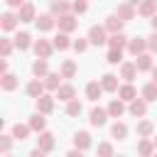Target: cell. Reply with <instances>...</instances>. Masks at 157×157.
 <instances>
[{
    "mask_svg": "<svg viewBox=\"0 0 157 157\" xmlns=\"http://www.w3.org/2000/svg\"><path fill=\"white\" fill-rule=\"evenodd\" d=\"M88 42L93 44V47H103V44H108V29H105V25H93L91 29H88Z\"/></svg>",
    "mask_w": 157,
    "mask_h": 157,
    "instance_id": "6da1fadb",
    "label": "cell"
},
{
    "mask_svg": "<svg viewBox=\"0 0 157 157\" xmlns=\"http://www.w3.org/2000/svg\"><path fill=\"white\" fill-rule=\"evenodd\" d=\"M108 108H101V105H96V108H91V113H88V123L93 125V128H103L105 123H108Z\"/></svg>",
    "mask_w": 157,
    "mask_h": 157,
    "instance_id": "7a4b0ae2",
    "label": "cell"
},
{
    "mask_svg": "<svg viewBox=\"0 0 157 157\" xmlns=\"http://www.w3.org/2000/svg\"><path fill=\"white\" fill-rule=\"evenodd\" d=\"M34 27H37L39 32H52V29L56 27V17H54L52 12H44V15H37V20H34Z\"/></svg>",
    "mask_w": 157,
    "mask_h": 157,
    "instance_id": "3957f363",
    "label": "cell"
},
{
    "mask_svg": "<svg viewBox=\"0 0 157 157\" xmlns=\"http://www.w3.org/2000/svg\"><path fill=\"white\" fill-rule=\"evenodd\" d=\"M128 113L132 115V118H145L147 115V101L140 96V98H132L130 103H128Z\"/></svg>",
    "mask_w": 157,
    "mask_h": 157,
    "instance_id": "277c9868",
    "label": "cell"
},
{
    "mask_svg": "<svg viewBox=\"0 0 157 157\" xmlns=\"http://www.w3.org/2000/svg\"><path fill=\"white\" fill-rule=\"evenodd\" d=\"M56 27L61 29V32H74L76 27H78V20H76V15L74 12H69V15H61V17H56Z\"/></svg>",
    "mask_w": 157,
    "mask_h": 157,
    "instance_id": "5b68a950",
    "label": "cell"
},
{
    "mask_svg": "<svg viewBox=\"0 0 157 157\" xmlns=\"http://www.w3.org/2000/svg\"><path fill=\"white\" fill-rule=\"evenodd\" d=\"M32 49H34V54H37V56L49 59V56H52V52H54V42H49V39H34Z\"/></svg>",
    "mask_w": 157,
    "mask_h": 157,
    "instance_id": "8992f818",
    "label": "cell"
},
{
    "mask_svg": "<svg viewBox=\"0 0 157 157\" xmlns=\"http://www.w3.org/2000/svg\"><path fill=\"white\" fill-rule=\"evenodd\" d=\"M17 25H20V17H17V12H2L0 15V27H2V32H12V29H17Z\"/></svg>",
    "mask_w": 157,
    "mask_h": 157,
    "instance_id": "52a82bcc",
    "label": "cell"
},
{
    "mask_svg": "<svg viewBox=\"0 0 157 157\" xmlns=\"http://www.w3.org/2000/svg\"><path fill=\"white\" fill-rule=\"evenodd\" d=\"M25 91H27V96H29V98H34V101H37V98H39L42 93H47L44 78H37V76H34V78H32V81L27 83V88H25Z\"/></svg>",
    "mask_w": 157,
    "mask_h": 157,
    "instance_id": "ba28073f",
    "label": "cell"
},
{
    "mask_svg": "<svg viewBox=\"0 0 157 157\" xmlns=\"http://www.w3.org/2000/svg\"><path fill=\"white\" fill-rule=\"evenodd\" d=\"M54 98H56V96H52V91H49V93H42V96L37 98V110L44 113V115L54 113Z\"/></svg>",
    "mask_w": 157,
    "mask_h": 157,
    "instance_id": "9c48e42d",
    "label": "cell"
},
{
    "mask_svg": "<svg viewBox=\"0 0 157 157\" xmlns=\"http://www.w3.org/2000/svg\"><path fill=\"white\" fill-rule=\"evenodd\" d=\"M37 135H39V137H37V147H39V150H44V152H52V150H54V145H56L54 132L42 130V132H37Z\"/></svg>",
    "mask_w": 157,
    "mask_h": 157,
    "instance_id": "30bf717a",
    "label": "cell"
},
{
    "mask_svg": "<svg viewBox=\"0 0 157 157\" xmlns=\"http://www.w3.org/2000/svg\"><path fill=\"white\" fill-rule=\"evenodd\" d=\"M128 52H130L132 56L147 52V37H130V42H128Z\"/></svg>",
    "mask_w": 157,
    "mask_h": 157,
    "instance_id": "8fae6325",
    "label": "cell"
},
{
    "mask_svg": "<svg viewBox=\"0 0 157 157\" xmlns=\"http://www.w3.org/2000/svg\"><path fill=\"white\" fill-rule=\"evenodd\" d=\"M125 110H128V105H125V101H123L120 96L113 98V101L108 103V115H110V118H123Z\"/></svg>",
    "mask_w": 157,
    "mask_h": 157,
    "instance_id": "7c38bea8",
    "label": "cell"
},
{
    "mask_svg": "<svg viewBox=\"0 0 157 157\" xmlns=\"http://www.w3.org/2000/svg\"><path fill=\"white\" fill-rule=\"evenodd\" d=\"M49 12H52L54 17H61V15L74 12V5H71V2H66V0H54V2H52V7H49Z\"/></svg>",
    "mask_w": 157,
    "mask_h": 157,
    "instance_id": "4fadbf2b",
    "label": "cell"
},
{
    "mask_svg": "<svg viewBox=\"0 0 157 157\" xmlns=\"http://www.w3.org/2000/svg\"><path fill=\"white\" fill-rule=\"evenodd\" d=\"M17 17H20V22H34V20H37V7H34L32 2H25V5L17 10Z\"/></svg>",
    "mask_w": 157,
    "mask_h": 157,
    "instance_id": "5bb4252c",
    "label": "cell"
},
{
    "mask_svg": "<svg viewBox=\"0 0 157 157\" xmlns=\"http://www.w3.org/2000/svg\"><path fill=\"white\" fill-rule=\"evenodd\" d=\"M115 15H118L123 22H130V20H135V5H130V2L125 0V2H120V5L115 7Z\"/></svg>",
    "mask_w": 157,
    "mask_h": 157,
    "instance_id": "9a60e30c",
    "label": "cell"
},
{
    "mask_svg": "<svg viewBox=\"0 0 157 157\" xmlns=\"http://www.w3.org/2000/svg\"><path fill=\"white\" fill-rule=\"evenodd\" d=\"M137 64L135 61H123L120 64V78L123 81H132V78H137Z\"/></svg>",
    "mask_w": 157,
    "mask_h": 157,
    "instance_id": "2e32d148",
    "label": "cell"
},
{
    "mask_svg": "<svg viewBox=\"0 0 157 157\" xmlns=\"http://www.w3.org/2000/svg\"><path fill=\"white\" fill-rule=\"evenodd\" d=\"M29 128H32V132H42V130H47V118H44V113H39V110H34L32 115H29Z\"/></svg>",
    "mask_w": 157,
    "mask_h": 157,
    "instance_id": "e0dca14e",
    "label": "cell"
},
{
    "mask_svg": "<svg viewBox=\"0 0 157 157\" xmlns=\"http://www.w3.org/2000/svg\"><path fill=\"white\" fill-rule=\"evenodd\" d=\"M101 86H103V91H108V93H118V88H120L115 74H103V76H101Z\"/></svg>",
    "mask_w": 157,
    "mask_h": 157,
    "instance_id": "ac0fdd59",
    "label": "cell"
},
{
    "mask_svg": "<svg viewBox=\"0 0 157 157\" xmlns=\"http://www.w3.org/2000/svg\"><path fill=\"white\" fill-rule=\"evenodd\" d=\"M54 96L59 98V101H64V103H69L71 98H76V88L71 86V83H61L56 91H54Z\"/></svg>",
    "mask_w": 157,
    "mask_h": 157,
    "instance_id": "d6986e66",
    "label": "cell"
},
{
    "mask_svg": "<svg viewBox=\"0 0 157 157\" xmlns=\"http://www.w3.org/2000/svg\"><path fill=\"white\" fill-rule=\"evenodd\" d=\"M74 147H78V150H91V132L88 130H78L76 135H74Z\"/></svg>",
    "mask_w": 157,
    "mask_h": 157,
    "instance_id": "ffe728a7",
    "label": "cell"
},
{
    "mask_svg": "<svg viewBox=\"0 0 157 157\" xmlns=\"http://www.w3.org/2000/svg\"><path fill=\"white\" fill-rule=\"evenodd\" d=\"M128 37L123 34V32H113V34H108V47H113V49H128Z\"/></svg>",
    "mask_w": 157,
    "mask_h": 157,
    "instance_id": "44dd1931",
    "label": "cell"
},
{
    "mask_svg": "<svg viewBox=\"0 0 157 157\" xmlns=\"http://www.w3.org/2000/svg\"><path fill=\"white\" fill-rule=\"evenodd\" d=\"M135 64H137L140 71H152V66H155V61H152V52H142V54H137V56H135Z\"/></svg>",
    "mask_w": 157,
    "mask_h": 157,
    "instance_id": "7402d4cb",
    "label": "cell"
},
{
    "mask_svg": "<svg viewBox=\"0 0 157 157\" xmlns=\"http://www.w3.org/2000/svg\"><path fill=\"white\" fill-rule=\"evenodd\" d=\"M32 74H34L37 78H44V76L49 74V61L42 59V56H37V59L32 61Z\"/></svg>",
    "mask_w": 157,
    "mask_h": 157,
    "instance_id": "603a6c76",
    "label": "cell"
},
{
    "mask_svg": "<svg viewBox=\"0 0 157 157\" xmlns=\"http://www.w3.org/2000/svg\"><path fill=\"white\" fill-rule=\"evenodd\" d=\"M118 96H120V98H123L125 103H130L132 98H137V88L132 86V81H125V83H123V86L118 88Z\"/></svg>",
    "mask_w": 157,
    "mask_h": 157,
    "instance_id": "cb8c5ba5",
    "label": "cell"
},
{
    "mask_svg": "<svg viewBox=\"0 0 157 157\" xmlns=\"http://www.w3.org/2000/svg\"><path fill=\"white\" fill-rule=\"evenodd\" d=\"M103 25H105L108 34H113V32H123V25H125V22L113 12V15H108V17H105V22H103Z\"/></svg>",
    "mask_w": 157,
    "mask_h": 157,
    "instance_id": "d4e9b609",
    "label": "cell"
},
{
    "mask_svg": "<svg viewBox=\"0 0 157 157\" xmlns=\"http://www.w3.org/2000/svg\"><path fill=\"white\" fill-rule=\"evenodd\" d=\"M61 71H49L47 76H44V86H47V91H56L59 86H61Z\"/></svg>",
    "mask_w": 157,
    "mask_h": 157,
    "instance_id": "484cf974",
    "label": "cell"
},
{
    "mask_svg": "<svg viewBox=\"0 0 157 157\" xmlns=\"http://www.w3.org/2000/svg\"><path fill=\"white\" fill-rule=\"evenodd\" d=\"M101 96H103L101 81H88V83H86V98H88V101H98Z\"/></svg>",
    "mask_w": 157,
    "mask_h": 157,
    "instance_id": "4316f807",
    "label": "cell"
},
{
    "mask_svg": "<svg viewBox=\"0 0 157 157\" xmlns=\"http://www.w3.org/2000/svg\"><path fill=\"white\" fill-rule=\"evenodd\" d=\"M29 132H32L29 123H15V125H12V137H15V140H20V142H22V140H27V137H29Z\"/></svg>",
    "mask_w": 157,
    "mask_h": 157,
    "instance_id": "83f0119b",
    "label": "cell"
},
{
    "mask_svg": "<svg viewBox=\"0 0 157 157\" xmlns=\"http://www.w3.org/2000/svg\"><path fill=\"white\" fill-rule=\"evenodd\" d=\"M137 152H140L142 157L155 155V152H157V150H155V140H152V137H140V142H137Z\"/></svg>",
    "mask_w": 157,
    "mask_h": 157,
    "instance_id": "f1b7e54d",
    "label": "cell"
},
{
    "mask_svg": "<svg viewBox=\"0 0 157 157\" xmlns=\"http://www.w3.org/2000/svg\"><path fill=\"white\" fill-rule=\"evenodd\" d=\"M157 12V0H142L137 5V15L140 17H152Z\"/></svg>",
    "mask_w": 157,
    "mask_h": 157,
    "instance_id": "f546056e",
    "label": "cell"
},
{
    "mask_svg": "<svg viewBox=\"0 0 157 157\" xmlns=\"http://www.w3.org/2000/svg\"><path fill=\"white\" fill-rule=\"evenodd\" d=\"M34 42H32V34L29 32H17L15 34V47L20 49V52H25V49H29Z\"/></svg>",
    "mask_w": 157,
    "mask_h": 157,
    "instance_id": "4dcf8cb0",
    "label": "cell"
},
{
    "mask_svg": "<svg viewBox=\"0 0 157 157\" xmlns=\"http://www.w3.org/2000/svg\"><path fill=\"white\" fill-rule=\"evenodd\" d=\"M52 42H54V49H59V52H66V49L74 44V42L69 39V32H61V29H59V34H56Z\"/></svg>",
    "mask_w": 157,
    "mask_h": 157,
    "instance_id": "1f68e13d",
    "label": "cell"
},
{
    "mask_svg": "<svg viewBox=\"0 0 157 157\" xmlns=\"http://www.w3.org/2000/svg\"><path fill=\"white\" fill-rule=\"evenodd\" d=\"M17 83H20V81H17V76H15V74H10V71H5V74L0 76V86H2V91H7V93H10V91H15V88H17Z\"/></svg>",
    "mask_w": 157,
    "mask_h": 157,
    "instance_id": "d6a6232c",
    "label": "cell"
},
{
    "mask_svg": "<svg viewBox=\"0 0 157 157\" xmlns=\"http://www.w3.org/2000/svg\"><path fill=\"white\" fill-rule=\"evenodd\" d=\"M137 137H152V132H155V123L152 120H137Z\"/></svg>",
    "mask_w": 157,
    "mask_h": 157,
    "instance_id": "836d02e7",
    "label": "cell"
},
{
    "mask_svg": "<svg viewBox=\"0 0 157 157\" xmlns=\"http://www.w3.org/2000/svg\"><path fill=\"white\" fill-rule=\"evenodd\" d=\"M110 137H113V140H125V137H128V125H125L123 120H115L113 128H110Z\"/></svg>",
    "mask_w": 157,
    "mask_h": 157,
    "instance_id": "e575fe53",
    "label": "cell"
},
{
    "mask_svg": "<svg viewBox=\"0 0 157 157\" xmlns=\"http://www.w3.org/2000/svg\"><path fill=\"white\" fill-rule=\"evenodd\" d=\"M140 96H142L147 103H155V101H157V83H155V81L145 83V86H142V91H140Z\"/></svg>",
    "mask_w": 157,
    "mask_h": 157,
    "instance_id": "d590c367",
    "label": "cell"
},
{
    "mask_svg": "<svg viewBox=\"0 0 157 157\" xmlns=\"http://www.w3.org/2000/svg\"><path fill=\"white\" fill-rule=\"evenodd\" d=\"M59 71H61L64 78H74V76H76V61H74V59H64L61 66H59Z\"/></svg>",
    "mask_w": 157,
    "mask_h": 157,
    "instance_id": "8d00e7d4",
    "label": "cell"
},
{
    "mask_svg": "<svg viewBox=\"0 0 157 157\" xmlns=\"http://www.w3.org/2000/svg\"><path fill=\"white\" fill-rule=\"evenodd\" d=\"M81 110H83V103H81L78 98H71V101L66 103V115H69V118H76V115H81Z\"/></svg>",
    "mask_w": 157,
    "mask_h": 157,
    "instance_id": "74e56055",
    "label": "cell"
},
{
    "mask_svg": "<svg viewBox=\"0 0 157 157\" xmlns=\"http://www.w3.org/2000/svg\"><path fill=\"white\" fill-rule=\"evenodd\" d=\"M12 49H17V47H15V39H7V37H2V39H0V56L10 59Z\"/></svg>",
    "mask_w": 157,
    "mask_h": 157,
    "instance_id": "f35d334b",
    "label": "cell"
},
{
    "mask_svg": "<svg viewBox=\"0 0 157 157\" xmlns=\"http://www.w3.org/2000/svg\"><path fill=\"white\" fill-rule=\"evenodd\" d=\"M88 47H91L88 37H78V39H74V44H71V49H74L76 54H83V52H86Z\"/></svg>",
    "mask_w": 157,
    "mask_h": 157,
    "instance_id": "ab89813d",
    "label": "cell"
},
{
    "mask_svg": "<svg viewBox=\"0 0 157 157\" xmlns=\"http://www.w3.org/2000/svg\"><path fill=\"white\" fill-rule=\"evenodd\" d=\"M105 61L108 64H123V49H108V54H105Z\"/></svg>",
    "mask_w": 157,
    "mask_h": 157,
    "instance_id": "60d3db41",
    "label": "cell"
},
{
    "mask_svg": "<svg viewBox=\"0 0 157 157\" xmlns=\"http://www.w3.org/2000/svg\"><path fill=\"white\" fill-rule=\"evenodd\" d=\"M12 135H0V152L2 155H10V150H12Z\"/></svg>",
    "mask_w": 157,
    "mask_h": 157,
    "instance_id": "b9f144b4",
    "label": "cell"
},
{
    "mask_svg": "<svg viewBox=\"0 0 157 157\" xmlns=\"http://www.w3.org/2000/svg\"><path fill=\"white\" fill-rule=\"evenodd\" d=\"M71 5H74V15H83L88 10V0H74Z\"/></svg>",
    "mask_w": 157,
    "mask_h": 157,
    "instance_id": "7bdbcfd3",
    "label": "cell"
},
{
    "mask_svg": "<svg viewBox=\"0 0 157 157\" xmlns=\"http://www.w3.org/2000/svg\"><path fill=\"white\" fill-rule=\"evenodd\" d=\"M147 52L157 54V32H155V29H152V34L147 37Z\"/></svg>",
    "mask_w": 157,
    "mask_h": 157,
    "instance_id": "ee69618b",
    "label": "cell"
},
{
    "mask_svg": "<svg viewBox=\"0 0 157 157\" xmlns=\"http://www.w3.org/2000/svg\"><path fill=\"white\" fill-rule=\"evenodd\" d=\"M98 155L110 157V155H113V145H110V142H101V145H98Z\"/></svg>",
    "mask_w": 157,
    "mask_h": 157,
    "instance_id": "f6af8a7d",
    "label": "cell"
},
{
    "mask_svg": "<svg viewBox=\"0 0 157 157\" xmlns=\"http://www.w3.org/2000/svg\"><path fill=\"white\" fill-rule=\"evenodd\" d=\"M25 2H27V0H5V5H7V7H12V10H20Z\"/></svg>",
    "mask_w": 157,
    "mask_h": 157,
    "instance_id": "bcb514c9",
    "label": "cell"
},
{
    "mask_svg": "<svg viewBox=\"0 0 157 157\" xmlns=\"http://www.w3.org/2000/svg\"><path fill=\"white\" fill-rule=\"evenodd\" d=\"M66 155H69V157H81V155H83V150H78V147H74V150H69Z\"/></svg>",
    "mask_w": 157,
    "mask_h": 157,
    "instance_id": "7dc6e473",
    "label": "cell"
},
{
    "mask_svg": "<svg viewBox=\"0 0 157 157\" xmlns=\"http://www.w3.org/2000/svg\"><path fill=\"white\" fill-rule=\"evenodd\" d=\"M150 27H152V29H155V32H157V12H155V15H152V17H150Z\"/></svg>",
    "mask_w": 157,
    "mask_h": 157,
    "instance_id": "c3c4849f",
    "label": "cell"
},
{
    "mask_svg": "<svg viewBox=\"0 0 157 157\" xmlns=\"http://www.w3.org/2000/svg\"><path fill=\"white\" fill-rule=\"evenodd\" d=\"M5 71H7V59L2 56V61H0V74H5Z\"/></svg>",
    "mask_w": 157,
    "mask_h": 157,
    "instance_id": "681fc988",
    "label": "cell"
},
{
    "mask_svg": "<svg viewBox=\"0 0 157 157\" xmlns=\"http://www.w3.org/2000/svg\"><path fill=\"white\" fill-rule=\"evenodd\" d=\"M152 81L157 83V66H152Z\"/></svg>",
    "mask_w": 157,
    "mask_h": 157,
    "instance_id": "f907efd6",
    "label": "cell"
},
{
    "mask_svg": "<svg viewBox=\"0 0 157 157\" xmlns=\"http://www.w3.org/2000/svg\"><path fill=\"white\" fill-rule=\"evenodd\" d=\"M128 2H130V5H135V7H137V5H140V2H142V0H128Z\"/></svg>",
    "mask_w": 157,
    "mask_h": 157,
    "instance_id": "816d5d0a",
    "label": "cell"
},
{
    "mask_svg": "<svg viewBox=\"0 0 157 157\" xmlns=\"http://www.w3.org/2000/svg\"><path fill=\"white\" fill-rule=\"evenodd\" d=\"M152 140H155V150H157V137H152Z\"/></svg>",
    "mask_w": 157,
    "mask_h": 157,
    "instance_id": "f5cc1de1",
    "label": "cell"
},
{
    "mask_svg": "<svg viewBox=\"0 0 157 157\" xmlns=\"http://www.w3.org/2000/svg\"><path fill=\"white\" fill-rule=\"evenodd\" d=\"M49 2H54V0H49Z\"/></svg>",
    "mask_w": 157,
    "mask_h": 157,
    "instance_id": "db71d44e",
    "label": "cell"
}]
</instances>
